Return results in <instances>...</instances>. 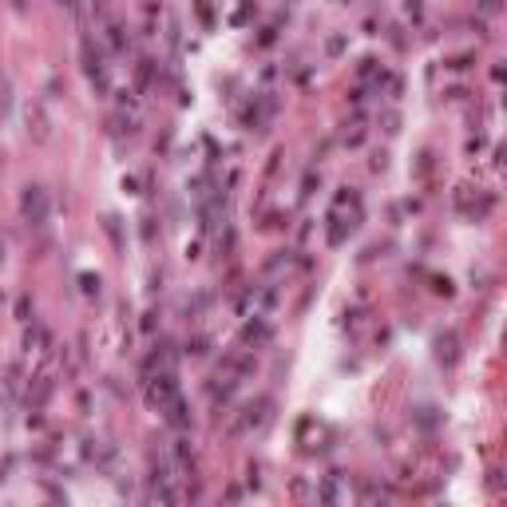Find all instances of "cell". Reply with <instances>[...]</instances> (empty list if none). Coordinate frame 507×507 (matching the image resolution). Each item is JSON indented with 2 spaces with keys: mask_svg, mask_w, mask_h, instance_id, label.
<instances>
[{
  "mask_svg": "<svg viewBox=\"0 0 507 507\" xmlns=\"http://www.w3.org/2000/svg\"><path fill=\"white\" fill-rule=\"evenodd\" d=\"M24 214H28L32 222H44V195L32 186V195H24Z\"/></svg>",
  "mask_w": 507,
  "mask_h": 507,
  "instance_id": "cell-1",
  "label": "cell"
}]
</instances>
